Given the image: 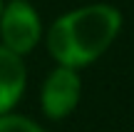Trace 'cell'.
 <instances>
[{"label": "cell", "instance_id": "obj_4", "mask_svg": "<svg viewBox=\"0 0 134 132\" xmlns=\"http://www.w3.org/2000/svg\"><path fill=\"white\" fill-rule=\"evenodd\" d=\"M25 90V62L10 47H0V115L20 100Z\"/></svg>", "mask_w": 134, "mask_h": 132}, {"label": "cell", "instance_id": "obj_2", "mask_svg": "<svg viewBox=\"0 0 134 132\" xmlns=\"http://www.w3.org/2000/svg\"><path fill=\"white\" fill-rule=\"evenodd\" d=\"M0 35L5 47L25 55L40 40V18L25 0H13L0 13Z\"/></svg>", "mask_w": 134, "mask_h": 132}, {"label": "cell", "instance_id": "obj_5", "mask_svg": "<svg viewBox=\"0 0 134 132\" xmlns=\"http://www.w3.org/2000/svg\"><path fill=\"white\" fill-rule=\"evenodd\" d=\"M0 132H42L35 122L18 115H0Z\"/></svg>", "mask_w": 134, "mask_h": 132}, {"label": "cell", "instance_id": "obj_1", "mask_svg": "<svg viewBox=\"0 0 134 132\" xmlns=\"http://www.w3.org/2000/svg\"><path fill=\"white\" fill-rule=\"evenodd\" d=\"M122 15L112 5H87L62 15L47 35L52 57L67 67H85L107 52L119 35Z\"/></svg>", "mask_w": 134, "mask_h": 132}, {"label": "cell", "instance_id": "obj_3", "mask_svg": "<svg viewBox=\"0 0 134 132\" xmlns=\"http://www.w3.org/2000/svg\"><path fill=\"white\" fill-rule=\"evenodd\" d=\"M80 102V75L75 72V67L60 65L57 70L47 75L42 85V110L47 117L62 120Z\"/></svg>", "mask_w": 134, "mask_h": 132}, {"label": "cell", "instance_id": "obj_6", "mask_svg": "<svg viewBox=\"0 0 134 132\" xmlns=\"http://www.w3.org/2000/svg\"><path fill=\"white\" fill-rule=\"evenodd\" d=\"M0 13H3V8H0Z\"/></svg>", "mask_w": 134, "mask_h": 132}]
</instances>
